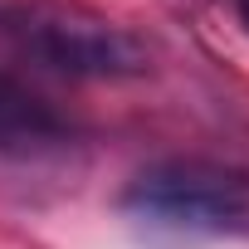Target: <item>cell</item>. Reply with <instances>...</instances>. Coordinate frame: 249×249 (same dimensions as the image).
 I'll return each mask as SVG.
<instances>
[{
  "mask_svg": "<svg viewBox=\"0 0 249 249\" xmlns=\"http://www.w3.org/2000/svg\"><path fill=\"white\" fill-rule=\"evenodd\" d=\"M5 64L54 78H142L152 44L83 0H5Z\"/></svg>",
  "mask_w": 249,
  "mask_h": 249,
  "instance_id": "cell-1",
  "label": "cell"
},
{
  "mask_svg": "<svg viewBox=\"0 0 249 249\" xmlns=\"http://www.w3.org/2000/svg\"><path fill=\"white\" fill-rule=\"evenodd\" d=\"M122 210L171 230L234 234L249 230V171L210 157H166L127 181Z\"/></svg>",
  "mask_w": 249,
  "mask_h": 249,
  "instance_id": "cell-2",
  "label": "cell"
},
{
  "mask_svg": "<svg viewBox=\"0 0 249 249\" xmlns=\"http://www.w3.org/2000/svg\"><path fill=\"white\" fill-rule=\"evenodd\" d=\"M83 137L78 117L59 107L44 88L0 69V161H39L59 157Z\"/></svg>",
  "mask_w": 249,
  "mask_h": 249,
  "instance_id": "cell-3",
  "label": "cell"
},
{
  "mask_svg": "<svg viewBox=\"0 0 249 249\" xmlns=\"http://www.w3.org/2000/svg\"><path fill=\"white\" fill-rule=\"evenodd\" d=\"M234 10H239V20L249 25V0H234Z\"/></svg>",
  "mask_w": 249,
  "mask_h": 249,
  "instance_id": "cell-4",
  "label": "cell"
}]
</instances>
